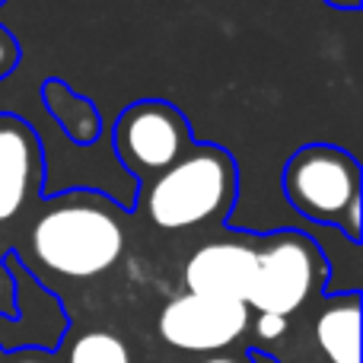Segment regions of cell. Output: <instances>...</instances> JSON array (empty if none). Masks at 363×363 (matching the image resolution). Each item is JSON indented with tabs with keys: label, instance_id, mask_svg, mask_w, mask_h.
<instances>
[{
	"label": "cell",
	"instance_id": "cell-1",
	"mask_svg": "<svg viewBox=\"0 0 363 363\" xmlns=\"http://www.w3.org/2000/svg\"><path fill=\"white\" fill-rule=\"evenodd\" d=\"M32 252L64 277H96L125 252V226L99 194H67L32 226Z\"/></svg>",
	"mask_w": 363,
	"mask_h": 363
},
{
	"label": "cell",
	"instance_id": "cell-2",
	"mask_svg": "<svg viewBox=\"0 0 363 363\" xmlns=\"http://www.w3.org/2000/svg\"><path fill=\"white\" fill-rule=\"evenodd\" d=\"M236 163L220 147H191L147 188V213L160 230H188L230 211Z\"/></svg>",
	"mask_w": 363,
	"mask_h": 363
},
{
	"label": "cell",
	"instance_id": "cell-3",
	"mask_svg": "<svg viewBox=\"0 0 363 363\" xmlns=\"http://www.w3.org/2000/svg\"><path fill=\"white\" fill-rule=\"evenodd\" d=\"M284 194L306 220L341 226L360 239V166L347 150L332 144H309L284 166Z\"/></svg>",
	"mask_w": 363,
	"mask_h": 363
},
{
	"label": "cell",
	"instance_id": "cell-4",
	"mask_svg": "<svg viewBox=\"0 0 363 363\" xmlns=\"http://www.w3.org/2000/svg\"><path fill=\"white\" fill-rule=\"evenodd\" d=\"M188 150H191L188 121L169 102H134L115 121V153L134 176L157 179Z\"/></svg>",
	"mask_w": 363,
	"mask_h": 363
},
{
	"label": "cell",
	"instance_id": "cell-5",
	"mask_svg": "<svg viewBox=\"0 0 363 363\" xmlns=\"http://www.w3.org/2000/svg\"><path fill=\"white\" fill-rule=\"evenodd\" d=\"M255 252V281H252L245 306L287 319L306 303L309 290H313L315 271L322 264L319 249L303 233H277L264 242V249Z\"/></svg>",
	"mask_w": 363,
	"mask_h": 363
},
{
	"label": "cell",
	"instance_id": "cell-6",
	"mask_svg": "<svg viewBox=\"0 0 363 363\" xmlns=\"http://www.w3.org/2000/svg\"><path fill=\"white\" fill-rule=\"evenodd\" d=\"M249 325V306L233 300H211L182 294L160 313V335L179 351H220L233 345Z\"/></svg>",
	"mask_w": 363,
	"mask_h": 363
},
{
	"label": "cell",
	"instance_id": "cell-7",
	"mask_svg": "<svg viewBox=\"0 0 363 363\" xmlns=\"http://www.w3.org/2000/svg\"><path fill=\"white\" fill-rule=\"evenodd\" d=\"M258 252L245 242H207L188 258L185 287L188 294L211 296V300H249L255 281Z\"/></svg>",
	"mask_w": 363,
	"mask_h": 363
},
{
	"label": "cell",
	"instance_id": "cell-8",
	"mask_svg": "<svg viewBox=\"0 0 363 363\" xmlns=\"http://www.w3.org/2000/svg\"><path fill=\"white\" fill-rule=\"evenodd\" d=\"M42 179V147L26 121L0 115V223L13 220Z\"/></svg>",
	"mask_w": 363,
	"mask_h": 363
},
{
	"label": "cell",
	"instance_id": "cell-9",
	"mask_svg": "<svg viewBox=\"0 0 363 363\" xmlns=\"http://www.w3.org/2000/svg\"><path fill=\"white\" fill-rule=\"evenodd\" d=\"M315 341L332 363H360V303L357 296L328 306L315 322Z\"/></svg>",
	"mask_w": 363,
	"mask_h": 363
},
{
	"label": "cell",
	"instance_id": "cell-10",
	"mask_svg": "<svg viewBox=\"0 0 363 363\" xmlns=\"http://www.w3.org/2000/svg\"><path fill=\"white\" fill-rule=\"evenodd\" d=\"M45 99H48L55 118L61 121L64 131H67L74 140H83V144H86V140L96 138V131H99V118H96V108L89 106L86 99L74 96L64 83H55V80L45 86Z\"/></svg>",
	"mask_w": 363,
	"mask_h": 363
},
{
	"label": "cell",
	"instance_id": "cell-11",
	"mask_svg": "<svg viewBox=\"0 0 363 363\" xmlns=\"http://www.w3.org/2000/svg\"><path fill=\"white\" fill-rule=\"evenodd\" d=\"M70 363H131V354L115 335L89 332L70 347Z\"/></svg>",
	"mask_w": 363,
	"mask_h": 363
},
{
	"label": "cell",
	"instance_id": "cell-12",
	"mask_svg": "<svg viewBox=\"0 0 363 363\" xmlns=\"http://www.w3.org/2000/svg\"><path fill=\"white\" fill-rule=\"evenodd\" d=\"M16 61H19V45H16V38H13L6 29H0V80L13 74Z\"/></svg>",
	"mask_w": 363,
	"mask_h": 363
},
{
	"label": "cell",
	"instance_id": "cell-13",
	"mask_svg": "<svg viewBox=\"0 0 363 363\" xmlns=\"http://www.w3.org/2000/svg\"><path fill=\"white\" fill-rule=\"evenodd\" d=\"M255 332H258V338H281L287 332V319L284 315H271V313H258Z\"/></svg>",
	"mask_w": 363,
	"mask_h": 363
},
{
	"label": "cell",
	"instance_id": "cell-14",
	"mask_svg": "<svg viewBox=\"0 0 363 363\" xmlns=\"http://www.w3.org/2000/svg\"><path fill=\"white\" fill-rule=\"evenodd\" d=\"M325 4L338 6V10H357V6H360V0H325Z\"/></svg>",
	"mask_w": 363,
	"mask_h": 363
},
{
	"label": "cell",
	"instance_id": "cell-15",
	"mask_svg": "<svg viewBox=\"0 0 363 363\" xmlns=\"http://www.w3.org/2000/svg\"><path fill=\"white\" fill-rule=\"evenodd\" d=\"M204 363H239V360H233V357H211V360H204Z\"/></svg>",
	"mask_w": 363,
	"mask_h": 363
},
{
	"label": "cell",
	"instance_id": "cell-16",
	"mask_svg": "<svg viewBox=\"0 0 363 363\" xmlns=\"http://www.w3.org/2000/svg\"><path fill=\"white\" fill-rule=\"evenodd\" d=\"M23 363H35V360H23Z\"/></svg>",
	"mask_w": 363,
	"mask_h": 363
}]
</instances>
